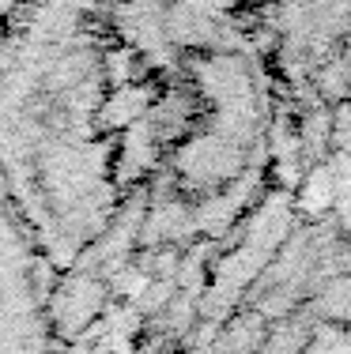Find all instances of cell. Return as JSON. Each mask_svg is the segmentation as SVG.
<instances>
[{
	"label": "cell",
	"mask_w": 351,
	"mask_h": 354,
	"mask_svg": "<svg viewBox=\"0 0 351 354\" xmlns=\"http://www.w3.org/2000/svg\"><path fill=\"white\" fill-rule=\"evenodd\" d=\"M317 95L329 106H340L351 98V72L344 61H329L321 72H317Z\"/></svg>",
	"instance_id": "obj_1"
},
{
	"label": "cell",
	"mask_w": 351,
	"mask_h": 354,
	"mask_svg": "<svg viewBox=\"0 0 351 354\" xmlns=\"http://www.w3.org/2000/svg\"><path fill=\"white\" fill-rule=\"evenodd\" d=\"M321 309H325V317H332V320H340V324H351V279H336L329 286V290L321 294Z\"/></svg>",
	"instance_id": "obj_2"
},
{
	"label": "cell",
	"mask_w": 351,
	"mask_h": 354,
	"mask_svg": "<svg viewBox=\"0 0 351 354\" xmlns=\"http://www.w3.org/2000/svg\"><path fill=\"white\" fill-rule=\"evenodd\" d=\"M329 147L351 151V98L332 106V124H329Z\"/></svg>",
	"instance_id": "obj_3"
}]
</instances>
